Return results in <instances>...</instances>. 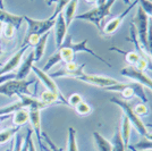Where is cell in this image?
I'll use <instances>...</instances> for the list:
<instances>
[{
  "instance_id": "603a6c76",
  "label": "cell",
  "mask_w": 152,
  "mask_h": 151,
  "mask_svg": "<svg viewBox=\"0 0 152 151\" xmlns=\"http://www.w3.org/2000/svg\"><path fill=\"white\" fill-rule=\"evenodd\" d=\"M30 119V116H28V110L26 109H19L17 111L14 113L13 116V124L15 126H22L25 125L26 123Z\"/></svg>"
},
{
  "instance_id": "7bdbcfd3",
  "label": "cell",
  "mask_w": 152,
  "mask_h": 151,
  "mask_svg": "<svg viewBox=\"0 0 152 151\" xmlns=\"http://www.w3.org/2000/svg\"><path fill=\"white\" fill-rule=\"evenodd\" d=\"M145 139H148V140H151V141H152V133H149V134H148V136H146Z\"/></svg>"
},
{
  "instance_id": "9c48e42d",
  "label": "cell",
  "mask_w": 152,
  "mask_h": 151,
  "mask_svg": "<svg viewBox=\"0 0 152 151\" xmlns=\"http://www.w3.org/2000/svg\"><path fill=\"white\" fill-rule=\"evenodd\" d=\"M137 2H139V0H134V1H132V2L129 4V6L127 7V8L124 10V12H123V13L119 14L118 16L114 17V18L110 19V21L108 22L106 25L102 26V32H101V33L106 34V35H111L113 33H115V32L118 30V27L121 25V23H123V21H124V18H125V16H127V15H128V13H129V12L133 9V7L137 5Z\"/></svg>"
},
{
  "instance_id": "f546056e",
  "label": "cell",
  "mask_w": 152,
  "mask_h": 151,
  "mask_svg": "<svg viewBox=\"0 0 152 151\" xmlns=\"http://www.w3.org/2000/svg\"><path fill=\"white\" fill-rule=\"evenodd\" d=\"M69 2H70V0H58L56 9H55V12H53V14H52V17H53V18H56L58 15L64 10V8L67 6Z\"/></svg>"
},
{
  "instance_id": "681fc988",
  "label": "cell",
  "mask_w": 152,
  "mask_h": 151,
  "mask_svg": "<svg viewBox=\"0 0 152 151\" xmlns=\"http://www.w3.org/2000/svg\"><path fill=\"white\" fill-rule=\"evenodd\" d=\"M149 1H151V2H152V0H149Z\"/></svg>"
},
{
  "instance_id": "bcb514c9",
  "label": "cell",
  "mask_w": 152,
  "mask_h": 151,
  "mask_svg": "<svg viewBox=\"0 0 152 151\" xmlns=\"http://www.w3.org/2000/svg\"><path fill=\"white\" fill-rule=\"evenodd\" d=\"M2 23H1V22H0V37H1V34H2Z\"/></svg>"
},
{
  "instance_id": "d6a6232c",
  "label": "cell",
  "mask_w": 152,
  "mask_h": 151,
  "mask_svg": "<svg viewBox=\"0 0 152 151\" xmlns=\"http://www.w3.org/2000/svg\"><path fill=\"white\" fill-rule=\"evenodd\" d=\"M15 27L13 25H9V24H5L2 26V34L5 35V38L7 39H13L14 34H15Z\"/></svg>"
},
{
  "instance_id": "277c9868",
  "label": "cell",
  "mask_w": 152,
  "mask_h": 151,
  "mask_svg": "<svg viewBox=\"0 0 152 151\" xmlns=\"http://www.w3.org/2000/svg\"><path fill=\"white\" fill-rule=\"evenodd\" d=\"M37 80H9L0 84V95L12 98L13 95H31L28 88L30 85L35 83Z\"/></svg>"
},
{
  "instance_id": "7dc6e473",
  "label": "cell",
  "mask_w": 152,
  "mask_h": 151,
  "mask_svg": "<svg viewBox=\"0 0 152 151\" xmlns=\"http://www.w3.org/2000/svg\"><path fill=\"white\" fill-rule=\"evenodd\" d=\"M125 4H131V0H124Z\"/></svg>"
},
{
  "instance_id": "f1b7e54d",
  "label": "cell",
  "mask_w": 152,
  "mask_h": 151,
  "mask_svg": "<svg viewBox=\"0 0 152 151\" xmlns=\"http://www.w3.org/2000/svg\"><path fill=\"white\" fill-rule=\"evenodd\" d=\"M136 150L140 151H146V150H152V141L148 140V139L143 138L141 141H139L135 145H133Z\"/></svg>"
},
{
  "instance_id": "ab89813d",
  "label": "cell",
  "mask_w": 152,
  "mask_h": 151,
  "mask_svg": "<svg viewBox=\"0 0 152 151\" xmlns=\"http://www.w3.org/2000/svg\"><path fill=\"white\" fill-rule=\"evenodd\" d=\"M107 0H96V6H100V5H103Z\"/></svg>"
},
{
  "instance_id": "816d5d0a",
  "label": "cell",
  "mask_w": 152,
  "mask_h": 151,
  "mask_svg": "<svg viewBox=\"0 0 152 151\" xmlns=\"http://www.w3.org/2000/svg\"><path fill=\"white\" fill-rule=\"evenodd\" d=\"M150 18H152V17H150Z\"/></svg>"
},
{
  "instance_id": "8d00e7d4",
  "label": "cell",
  "mask_w": 152,
  "mask_h": 151,
  "mask_svg": "<svg viewBox=\"0 0 152 151\" xmlns=\"http://www.w3.org/2000/svg\"><path fill=\"white\" fill-rule=\"evenodd\" d=\"M14 144H13V150L12 151H20L22 149V145H23V138L20 134H16L15 135V139L13 140Z\"/></svg>"
},
{
  "instance_id": "8fae6325",
  "label": "cell",
  "mask_w": 152,
  "mask_h": 151,
  "mask_svg": "<svg viewBox=\"0 0 152 151\" xmlns=\"http://www.w3.org/2000/svg\"><path fill=\"white\" fill-rule=\"evenodd\" d=\"M64 43H66L68 47H70L75 54H77V52H88V54H90L91 56H93L94 58L99 59L100 62L104 63L107 66H109V67L111 66V65L108 63V62H106V60H104L102 57H100L99 55H96L94 51L91 50L89 47H88V39L83 40V41H81V42H72V37H70V35H68V37H67V40H66V41H64Z\"/></svg>"
},
{
  "instance_id": "2e32d148",
  "label": "cell",
  "mask_w": 152,
  "mask_h": 151,
  "mask_svg": "<svg viewBox=\"0 0 152 151\" xmlns=\"http://www.w3.org/2000/svg\"><path fill=\"white\" fill-rule=\"evenodd\" d=\"M34 52L31 51L28 56L25 58V60L20 65L18 72L16 73V80H25V77L28 75V73L32 70V66L34 65Z\"/></svg>"
},
{
  "instance_id": "8992f818",
  "label": "cell",
  "mask_w": 152,
  "mask_h": 151,
  "mask_svg": "<svg viewBox=\"0 0 152 151\" xmlns=\"http://www.w3.org/2000/svg\"><path fill=\"white\" fill-rule=\"evenodd\" d=\"M75 80L78 81H82L84 83H88L90 85H93L96 88H101L107 90L110 86H115V85H118L119 81L115 80L113 77H109V76L104 75H96V74H86L83 72L81 75H78Z\"/></svg>"
},
{
  "instance_id": "4dcf8cb0",
  "label": "cell",
  "mask_w": 152,
  "mask_h": 151,
  "mask_svg": "<svg viewBox=\"0 0 152 151\" xmlns=\"http://www.w3.org/2000/svg\"><path fill=\"white\" fill-rule=\"evenodd\" d=\"M83 101V97L81 95H78V93H73L72 95H69V98H68V100H67V103H68V106L70 107L75 108L80 102H82Z\"/></svg>"
},
{
  "instance_id": "e575fe53",
  "label": "cell",
  "mask_w": 152,
  "mask_h": 151,
  "mask_svg": "<svg viewBox=\"0 0 152 151\" xmlns=\"http://www.w3.org/2000/svg\"><path fill=\"white\" fill-rule=\"evenodd\" d=\"M121 95H123V99H124V100L131 99L134 95V90H133V86H132V83H131V84H127V86L121 91Z\"/></svg>"
},
{
  "instance_id": "c3c4849f",
  "label": "cell",
  "mask_w": 152,
  "mask_h": 151,
  "mask_svg": "<svg viewBox=\"0 0 152 151\" xmlns=\"http://www.w3.org/2000/svg\"><path fill=\"white\" fill-rule=\"evenodd\" d=\"M148 126H150V127H152V124H148Z\"/></svg>"
},
{
  "instance_id": "e0dca14e",
  "label": "cell",
  "mask_w": 152,
  "mask_h": 151,
  "mask_svg": "<svg viewBox=\"0 0 152 151\" xmlns=\"http://www.w3.org/2000/svg\"><path fill=\"white\" fill-rule=\"evenodd\" d=\"M92 136H93V142H94L95 149L96 151H111L113 150V144L110 141H108L107 139L104 138L103 135H101L99 132L92 133Z\"/></svg>"
},
{
  "instance_id": "f907efd6",
  "label": "cell",
  "mask_w": 152,
  "mask_h": 151,
  "mask_svg": "<svg viewBox=\"0 0 152 151\" xmlns=\"http://www.w3.org/2000/svg\"><path fill=\"white\" fill-rule=\"evenodd\" d=\"M31 1H33V0H31Z\"/></svg>"
},
{
  "instance_id": "ba28073f",
  "label": "cell",
  "mask_w": 152,
  "mask_h": 151,
  "mask_svg": "<svg viewBox=\"0 0 152 151\" xmlns=\"http://www.w3.org/2000/svg\"><path fill=\"white\" fill-rule=\"evenodd\" d=\"M121 75L132 80L133 82H137L142 84L143 86H146L152 92V78L146 75L145 72H141L139 69L134 68L132 66H127L121 69Z\"/></svg>"
},
{
  "instance_id": "74e56055",
  "label": "cell",
  "mask_w": 152,
  "mask_h": 151,
  "mask_svg": "<svg viewBox=\"0 0 152 151\" xmlns=\"http://www.w3.org/2000/svg\"><path fill=\"white\" fill-rule=\"evenodd\" d=\"M15 78H16L15 73H9V74H6V75L0 76V84L5 83L6 81H9V80H15Z\"/></svg>"
},
{
  "instance_id": "f35d334b",
  "label": "cell",
  "mask_w": 152,
  "mask_h": 151,
  "mask_svg": "<svg viewBox=\"0 0 152 151\" xmlns=\"http://www.w3.org/2000/svg\"><path fill=\"white\" fill-rule=\"evenodd\" d=\"M58 0H45V4L48 5V6H52L53 4H57Z\"/></svg>"
},
{
  "instance_id": "4fadbf2b",
  "label": "cell",
  "mask_w": 152,
  "mask_h": 151,
  "mask_svg": "<svg viewBox=\"0 0 152 151\" xmlns=\"http://www.w3.org/2000/svg\"><path fill=\"white\" fill-rule=\"evenodd\" d=\"M55 38H56V45L57 48H60L63 45L64 41L67 35V31H68V26L66 25V22L64 18L63 12L56 17V22H55Z\"/></svg>"
},
{
  "instance_id": "f6af8a7d",
  "label": "cell",
  "mask_w": 152,
  "mask_h": 151,
  "mask_svg": "<svg viewBox=\"0 0 152 151\" xmlns=\"http://www.w3.org/2000/svg\"><path fill=\"white\" fill-rule=\"evenodd\" d=\"M13 144H14V142H12V144H10V147H9L8 149H6L5 151H12V149H13Z\"/></svg>"
},
{
  "instance_id": "1f68e13d",
  "label": "cell",
  "mask_w": 152,
  "mask_h": 151,
  "mask_svg": "<svg viewBox=\"0 0 152 151\" xmlns=\"http://www.w3.org/2000/svg\"><path fill=\"white\" fill-rule=\"evenodd\" d=\"M139 2L141 4V8L144 10V13L149 16L152 17V2L149 0H139Z\"/></svg>"
},
{
  "instance_id": "ac0fdd59",
  "label": "cell",
  "mask_w": 152,
  "mask_h": 151,
  "mask_svg": "<svg viewBox=\"0 0 152 151\" xmlns=\"http://www.w3.org/2000/svg\"><path fill=\"white\" fill-rule=\"evenodd\" d=\"M49 34H50V32H47L43 35H41L40 39H39V42L35 44L34 50H33V52H34V60L35 62H39L42 58V56L45 55L47 41H48V38H49Z\"/></svg>"
},
{
  "instance_id": "44dd1931",
  "label": "cell",
  "mask_w": 152,
  "mask_h": 151,
  "mask_svg": "<svg viewBox=\"0 0 152 151\" xmlns=\"http://www.w3.org/2000/svg\"><path fill=\"white\" fill-rule=\"evenodd\" d=\"M121 139L124 141V144L126 148H128L129 145V139H131V130H132V125L129 123V120L127 119L126 116L123 117V122H121Z\"/></svg>"
},
{
  "instance_id": "484cf974",
  "label": "cell",
  "mask_w": 152,
  "mask_h": 151,
  "mask_svg": "<svg viewBox=\"0 0 152 151\" xmlns=\"http://www.w3.org/2000/svg\"><path fill=\"white\" fill-rule=\"evenodd\" d=\"M67 151H78L77 140H76V131L74 127L68 128V141H67Z\"/></svg>"
},
{
  "instance_id": "5b68a950",
  "label": "cell",
  "mask_w": 152,
  "mask_h": 151,
  "mask_svg": "<svg viewBox=\"0 0 152 151\" xmlns=\"http://www.w3.org/2000/svg\"><path fill=\"white\" fill-rule=\"evenodd\" d=\"M24 21L27 23V31H26V37H30L33 34H37L39 37L43 35L47 32H50V30L55 26L56 18L51 16L48 19H34L31 17L24 16Z\"/></svg>"
},
{
  "instance_id": "60d3db41",
  "label": "cell",
  "mask_w": 152,
  "mask_h": 151,
  "mask_svg": "<svg viewBox=\"0 0 152 151\" xmlns=\"http://www.w3.org/2000/svg\"><path fill=\"white\" fill-rule=\"evenodd\" d=\"M0 9H5V4H4V0H0Z\"/></svg>"
},
{
  "instance_id": "6da1fadb",
  "label": "cell",
  "mask_w": 152,
  "mask_h": 151,
  "mask_svg": "<svg viewBox=\"0 0 152 151\" xmlns=\"http://www.w3.org/2000/svg\"><path fill=\"white\" fill-rule=\"evenodd\" d=\"M110 102L117 105V106L124 111V116H126L127 119L129 120V123H131V125L134 126V127L136 128V131L139 132V134L142 138H146V136H148L149 132H148L146 126L144 125V123L142 122L141 117L135 114L134 108L131 106V103H129L128 101L124 100V99H121V98L114 97V98L110 99Z\"/></svg>"
},
{
  "instance_id": "9a60e30c",
  "label": "cell",
  "mask_w": 152,
  "mask_h": 151,
  "mask_svg": "<svg viewBox=\"0 0 152 151\" xmlns=\"http://www.w3.org/2000/svg\"><path fill=\"white\" fill-rule=\"evenodd\" d=\"M24 17L22 15H15V14L8 13L5 9H0V22L2 24H9L13 25L15 29H19Z\"/></svg>"
},
{
  "instance_id": "b9f144b4",
  "label": "cell",
  "mask_w": 152,
  "mask_h": 151,
  "mask_svg": "<svg viewBox=\"0 0 152 151\" xmlns=\"http://www.w3.org/2000/svg\"><path fill=\"white\" fill-rule=\"evenodd\" d=\"M88 4H96V0H85Z\"/></svg>"
},
{
  "instance_id": "4316f807",
  "label": "cell",
  "mask_w": 152,
  "mask_h": 151,
  "mask_svg": "<svg viewBox=\"0 0 152 151\" xmlns=\"http://www.w3.org/2000/svg\"><path fill=\"white\" fill-rule=\"evenodd\" d=\"M74 109H75V111L80 116H88V115L91 114V111H92L91 106H90L88 102H85L84 100H83L82 102H80Z\"/></svg>"
},
{
  "instance_id": "ee69618b",
  "label": "cell",
  "mask_w": 152,
  "mask_h": 151,
  "mask_svg": "<svg viewBox=\"0 0 152 151\" xmlns=\"http://www.w3.org/2000/svg\"><path fill=\"white\" fill-rule=\"evenodd\" d=\"M128 148H129V149H131V150H132V151H140V150H136V149L134 148L133 145H128Z\"/></svg>"
},
{
  "instance_id": "d4e9b609",
  "label": "cell",
  "mask_w": 152,
  "mask_h": 151,
  "mask_svg": "<svg viewBox=\"0 0 152 151\" xmlns=\"http://www.w3.org/2000/svg\"><path fill=\"white\" fill-rule=\"evenodd\" d=\"M111 144H113V150L111 151H126V147L124 144V141L121 139V130L119 127H117L116 132H115L114 139L111 141Z\"/></svg>"
},
{
  "instance_id": "d6986e66",
  "label": "cell",
  "mask_w": 152,
  "mask_h": 151,
  "mask_svg": "<svg viewBox=\"0 0 152 151\" xmlns=\"http://www.w3.org/2000/svg\"><path fill=\"white\" fill-rule=\"evenodd\" d=\"M77 5H78V0H70L69 4L65 7V10H63L64 18H65V22H66V25L68 27H69L70 23L75 18Z\"/></svg>"
},
{
  "instance_id": "5bb4252c",
  "label": "cell",
  "mask_w": 152,
  "mask_h": 151,
  "mask_svg": "<svg viewBox=\"0 0 152 151\" xmlns=\"http://www.w3.org/2000/svg\"><path fill=\"white\" fill-rule=\"evenodd\" d=\"M30 48V45L28 44H25V45H23L20 49H19L15 55H14L8 62H7L1 68H0V76L2 75H6V74H9V73H13V70L17 66L19 65V63H20V59H22V57H23V55H24V52H25L27 49Z\"/></svg>"
},
{
  "instance_id": "7402d4cb",
  "label": "cell",
  "mask_w": 152,
  "mask_h": 151,
  "mask_svg": "<svg viewBox=\"0 0 152 151\" xmlns=\"http://www.w3.org/2000/svg\"><path fill=\"white\" fill-rule=\"evenodd\" d=\"M22 127L20 126H12V127H7L0 131V144H5L9 140L12 139L18 133V131Z\"/></svg>"
},
{
  "instance_id": "7a4b0ae2",
  "label": "cell",
  "mask_w": 152,
  "mask_h": 151,
  "mask_svg": "<svg viewBox=\"0 0 152 151\" xmlns=\"http://www.w3.org/2000/svg\"><path fill=\"white\" fill-rule=\"evenodd\" d=\"M116 0H107L103 5H100V6H96L94 8H92L91 10L86 12L84 14H81V15H77L75 16L74 19H81V21H88V22H91L93 23L96 29L100 32H102V24L101 22L106 18L107 16L110 15V9L113 5L115 4Z\"/></svg>"
},
{
  "instance_id": "52a82bcc",
  "label": "cell",
  "mask_w": 152,
  "mask_h": 151,
  "mask_svg": "<svg viewBox=\"0 0 152 151\" xmlns=\"http://www.w3.org/2000/svg\"><path fill=\"white\" fill-rule=\"evenodd\" d=\"M32 70L34 72V74H35V75L38 76L39 81L45 85V89H47L48 91H51L52 93H55L56 95H58V97H59V99H60V101L63 102L64 105H67V106H68V103H67V99L63 95L61 91H60L59 88H58L57 83L55 82V80H53V78H52L48 73L43 72L42 69H40L39 67L34 66V65L32 66Z\"/></svg>"
},
{
  "instance_id": "cb8c5ba5",
  "label": "cell",
  "mask_w": 152,
  "mask_h": 151,
  "mask_svg": "<svg viewBox=\"0 0 152 151\" xmlns=\"http://www.w3.org/2000/svg\"><path fill=\"white\" fill-rule=\"evenodd\" d=\"M39 99L42 101L43 103H45L47 106H50V105H53V103H63V102L60 101L58 95H56L55 93H52L51 91H48V90L43 91V92L41 93Z\"/></svg>"
},
{
  "instance_id": "836d02e7",
  "label": "cell",
  "mask_w": 152,
  "mask_h": 151,
  "mask_svg": "<svg viewBox=\"0 0 152 151\" xmlns=\"http://www.w3.org/2000/svg\"><path fill=\"white\" fill-rule=\"evenodd\" d=\"M134 108V111H135V114L137 115V116H145V115H148L149 114V109H148V107L145 106V103H137Z\"/></svg>"
},
{
  "instance_id": "30bf717a",
  "label": "cell",
  "mask_w": 152,
  "mask_h": 151,
  "mask_svg": "<svg viewBox=\"0 0 152 151\" xmlns=\"http://www.w3.org/2000/svg\"><path fill=\"white\" fill-rule=\"evenodd\" d=\"M85 67V64H82V65H78L76 64L75 62H72V63H67L65 64L64 68L59 69L56 73H52L51 74V77H73V78H76L78 75H81L83 72V69Z\"/></svg>"
},
{
  "instance_id": "3957f363",
  "label": "cell",
  "mask_w": 152,
  "mask_h": 151,
  "mask_svg": "<svg viewBox=\"0 0 152 151\" xmlns=\"http://www.w3.org/2000/svg\"><path fill=\"white\" fill-rule=\"evenodd\" d=\"M149 19L150 17L144 13V10L140 6L137 7L135 17L133 18V25L135 27L141 47L144 49L146 54H148V37H149Z\"/></svg>"
},
{
  "instance_id": "ffe728a7",
  "label": "cell",
  "mask_w": 152,
  "mask_h": 151,
  "mask_svg": "<svg viewBox=\"0 0 152 151\" xmlns=\"http://www.w3.org/2000/svg\"><path fill=\"white\" fill-rule=\"evenodd\" d=\"M57 52L59 54V57H60V60L64 62L65 64L67 63H72L74 62V58H75V52L73 51V49L68 47L66 43H63V45L60 48H58Z\"/></svg>"
},
{
  "instance_id": "d590c367",
  "label": "cell",
  "mask_w": 152,
  "mask_h": 151,
  "mask_svg": "<svg viewBox=\"0 0 152 151\" xmlns=\"http://www.w3.org/2000/svg\"><path fill=\"white\" fill-rule=\"evenodd\" d=\"M148 54L152 59V18L149 19V37H148Z\"/></svg>"
},
{
  "instance_id": "83f0119b",
  "label": "cell",
  "mask_w": 152,
  "mask_h": 151,
  "mask_svg": "<svg viewBox=\"0 0 152 151\" xmlns=\"http://www.w3.org/2000/svg\"><path fill=\"white\" fill-rule=\"evenodd\" d=\"M142 57L140 56L139 54H136L135 51H131V52H125V60H126L129 66L135 67L139 64L140 59Z\"/></svg>"
},
{
  "instance_id": "7c38bea8",
  "label": "cell",
  "mask_w": 152,
  "mask_h": 151,
  "mask_svg": "<svg viewBox=\"0 0 152 151\" xmlns=\"http://www.w3.org/2000/svg\"><path fill=\"white\" fill-rule=\"evenodd\" d=\"M41 110L38 109H32L28 110V116H30V122H31L32 126H33V132L37 134V139H38V144L40 145L42 151H50L45 148L43 143H42V132H41Z\"/></svg>"
}]
</instances>
